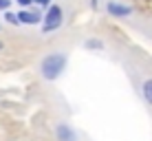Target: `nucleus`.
I'll use <instances>...</instances> for the list:
<instances>
[{"label":"nucleus","instance_id":"nucleus-1","mask_svg":"<svg viewBox=\"0 0 152 141\" xmlns=\"http://www.w3.org/2000/svg\"><path fill=\"white\" fill-rule=\"evenodd\" d=\"M69 69V55L64 51H51L40 60L38 73L44 82H55L64 75V71Z\"/></svg>","mask_w":152,"mask_h":141},{"label":"nucleus","instance_id":"nucleus-2","mask_svg":"<svg viewBox=\"0 0 152 141\" xmlns=\"http://www.w3.org/2000/svg\"><path fill=\"white\" fill-rule=\"evenodd\" d=\"M64 24V9L60 7L57 2H51L49 9H44V20H42V33L49 35L53 33V31H57Z\"/></svg>","mask_w":152,"mask_h":141},{"label":"nucleus","instance_id":"nucleus-3","mask_svg":"<svg viewBox=\"0 0 152 141\" xmlns=\"http://www.w3.org/2000/svg\"><path fill=\"white\" fill-rule=\"evenodd\" d=\"M18 13V22L24 24V27H35V24H42L44 20V11L40 9H33V7H27V9H20Z\"/></svg>","mask_w":152,"mask_h":141},{"label":"nucleus","instance_id":"nucleus-4","mask_svg":"<svg viewBox=\"0 0 152 141\" xmlns=\"http://www.w3.org/2000/svg\"><path fill=\"white\" fill-rule=\"evenodd\" d=\"M53 137H55V141H80L77 130L69 121H57L53 126Z\"/></svg>","mask_w":152,"mask_h":141},{"label":"nucleus","instance_id":"nucleus-5","mask_svg":"<svg viewBox=\"0 0 152 141\" xmlns=\"http://www.w3.org/2000/svg\"><path fill=\"white\" fill-rule=\"evenodd\" d=\"M106 13L110 15V18H130V15H132V7L119 2V0H108L106 2Z\"/></svg>","mask_w":152,"mask_h":141},{"label":"nucleus","instance_id":"nucleus-6","mask_svg":"<svg viewBox=\"0 0 152 141\" xmlns=\"http://www.w3.org/2000/svg\"><path fill=\"white\" fill-rule=\"evenodd\" d=\"M141 97L148 106H152V77H145L141 82Z\"/></svg>","mask_w":152,"mask_h":141},{"label":"nucleus","instance_id":"nucleus-7","mask_svg":"<svg viewBox=\"0 0 152 141\" xmlns=\"http://www.w3.org/2000/svg\"><path fill=\"white\" fill-rule=\"evenodd\" d=\"M84 49H86V51H104V40H99V38H88L86 42H84Z\"/></svg>","mask_w":152,"mask_h":141},{"label":"nucleus","instance_id":"nucleus-8","mask_svg":"<svg viewBox=\"0 0 152 141\" xmlns=\"http://www.w3.org/2000/svg\"><path fill=\"white\" fill-rule=\"evenodd\" d=\"M4 22H7V24H20V22H18V13L4 11Z\"/></svg>","mask_w":152,"mask_h":141},{"label":"nucleus","instance_id":"nucleus-9","mask_svg":"<svg viewBox=\"0 0 152 141\" xmlns=\"http://www.w3.org/2000/svg\"><path fill=\"white\" fill-rule=\"evenodd\" d=\"M15 4H18L20 9H27V7H33V2H31V0H13Z\"/></svg>","mask_w":152,"mask_h":141},{"label":"nucleus","instance_id":"nucleus-10","mask_svg":"<svg viewBox=\"0 0 152 141\" xmlns=\"http://www.w3.org/2000/svg\"><path fill=\"white\" fill-rule=\"evenodd\" d=\"M11 2H13V0H0V11H9Z\"/></svg>","mask_w":152,"mask_h":141},{"label":"nucleus","instance_id":"nucleus-11","mask_svg":"<svg viewBox=\"0 0 152 141\" xmlns=\"http://www.w3.org/2000/svg\"><path fill=\"white\" fill-rule=\"evenodd\" d=\"M91 7H93V9H97V7H99V0H91Z\"/></svg>","mask_w":152,"mask_h":141},{"label":"nucleus","instance_id":"nucleus-12","mask_svg":"<svg viewBox=\"0 0 152 141\" xmlns=\"http://www.w3.org/2000/svg\"><path fill=\"white\" fill-rule=\"evenodd\" d=\"M0 51H2V42H0Z\"/></svg>","mask_w":152,"mask_h":141},{"label":"nucleus","instance_id":"nucleus-13","mask_svg":"<svg viewBox=\"0 0 152 141\" xmlns=\"http://www.w3.org/2000/svg\"><path fill=\"white\" fill-rule=\"evenodd\" d=\"M31 2H35V0H31Z\"/></svg>","mask_w":152,"mask_h":141}]
</instances>
